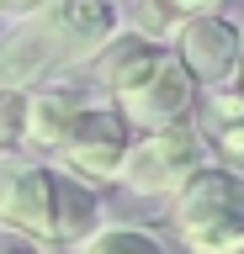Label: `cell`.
Masks as SVG:
<instances>
[{
	"label": "cell",
	"mask_w": 244,
	"mask_h": 254,
	"mask_svg": "<svg viewBox=\"0 0 244 254\" xmlns=\"http://www.w3.org/2000/svg\"><path fill=\"white\" fill-rule=\"evenodd\" d=\"M117 27V0H43L16 16V32L0 43V79L27 90L53 69H85Z\"/></svg>",
	"instance_id": "6da1fadb"
},
{
	"label": "cell",
	"mask_w": 244,
	"mask_h": 254,
	"mask_svg": "<svg viewBox=\"0 0 244 254\" xmlns=\"http://www.w3.org/2000/svg\"><path fill=\"white\" fill-rule=\"evenodd\" d=\"M170 228L186 254H244V170L207 159L170 196Z\"/></svg>",
	"instance_id": "7a4b0ae2"
},
{
	"label": "cell",
	"mask_w": 244,
	"mask_h": 254,
	"mask_svg": "<svg viewBox=\"0 0 244 254\" xmlns=\"http://www.w3.org/2000/svg\"><path fill=\"white\" fill-rule=\"evenodd\" d=\"M207 159H212L207 143H202V132L191 127V117H186V122L154 127V132H133L117 180H122L133 196H175V190L186 186V175H196Z\"/></svg>",
	"instance_id": "3957f363"
},
{
	"label": "cell",
	"mask_w": 244,
	"mask_h": 254,
	"mask_svg": "<svg viewBox=\"0 0 244 254\" xmlns=\"http://www.w3.org/2000/svg\"><path fill=\"white\" fill-rule=\"evenodd\" d=\"M128 143H133V127L122 122V111L106 101H85L80 117L69 122V132L59 138L53 159H59V170L80 175L90 186H112L117 170H122V159H128Z\"/></svg>",
	"instance_id": "277c9868"
},
{
	"label": "cell",
	"mask_w": 244,
	"mask_h": 254,
	"mask_svg": "<svg viewBox=\"0 0 244 254\" xmlns=\"http://www.w3.org/2000/svg\"><path fill=\"white\" fill-rule=\"evenodd\" d=\"M196 95H202V85L191 79V69L164 48L160 64H154L138 85H128L122 95H112V106L122 111V122H128L133 132H154V127L186 122L196 111Z\"/></svg>",
	"instance_id": "5b68a950"
},
{
	"label": "cell",
	"mask_w": 244,
	"mask_h": 254,
	"mask_svg": "<svg viewBox=\"0 0 244 254\" xmlns=\"http://www.w3.org/2000/svg\"><path fill=\"white\" fill-rule=\"evenodd\" d=\"M53 201H59V170L0 154V228L53 249Z\"/></svg>",
	"instance_id": "8992f818"
},
{
	"label": "cell",
	"mask_w": 244,
	"mask_h": 254,
	"mask_svg": "<svg viewBox=\"0 0 244 254\" xmlns=\"http://www.w3.org/2000/svg\"><path fill=\"white\" fill-rule=\"evenodd\" d=\"M164 48H170V53L191 69V79L202 85V90H212V85H228V79H234V69H239L244 27H239V21H228L223 11H202V16L175 21Z\"/></svg>",
	"instance_id": "52a82bcc"
},
{
	"label": "cell",
	"mask_w": 244,
	"mask_h": 254,
	"mask_svg": "<svg viewBox=\"0 0 244 254\" xmlns=\"http://www.w3.org/2000/svg\"><path fill=\"white\" fill-rule=\"evenodd\" d=\"M160 53H164V43H154L149 32H122L117 27L112 37L96 48V59L85 64V74H90V85H96L106 101H112V95H122L128 85H138V79L160 64Z\"/></svg>",
	"instance_id": "ba28073f"
},
{
	"label": "cell",
	"mask_w": 244,
	"mask_h": 254,
	"mask_svg": "<svg viewBox=\"0 0 244 254\" xmlns=\"http://www.w3.org/2000/svg\"><path fill=\"white\" fill-rule=\"evenodd\" d=\"M191 127L202 132V143H207V154L218 164L244 170V90L234 79L228 85H212L207 95H196Z\"/></svg>",
	"instance_id": "9c48e42d"
},
{
	"label": "cell",
	"mask_w": 244,
	"mask_h": 254,
	"mask_svg": "<svg viewBox=\"0 0 244 254\" xmlns=\"http://www.w3.org/2000/svg\"><path fill=\"white\" fill-rule=\"evenodd\" d=\"M90 95L80 85H43V90H27V117H21V143L37 148V154H53L59 138L69 132V122L80 117V106Z\"/></svg>",
	"instance_id": "30bf717a"
},
{
	"label": "cell",
	"mask_w": 244,
	"mask_h": 254,
	"mask_svg": "<svg viewBox=\"0 0 244 254\" xmlns=\"http://www.w3.org/2000/svg\"><path fill=\"white\" fill-rule=\"evenodd\" d=\"M75 254H164V244L144 228H128V222H101L90 238L75 244Z\"/></svg>",
	"instance_id": "8fae6325"
},
{
	"label": "cell",
	"mask_w": 244,
	"mask_h": 254,
	"mask_svg": "<svg viewBox=\"0 0 244 254\" xmlns=\"http://www.w3.org/2000/svg\"><path fill=\"white\" fill-rule=\"evenodd\" d=\"M21 117H27V90L0 79V154H11L21 143Z\"/></svg>",
	"instance_id": "7c38bea8"
},
{
	"label": "cell",
	"mask_w": 244,
	"mask_h": 254,
	"mask_svg": "<svg viewBox=\"0 0 244 254\" xmlns=\"http://www.w3.org/2000/svg\"><path fill=\"white\" fill-rule=\"evenodd\" d=\"M149 11L160 16V21H186V16H202V11H223V0H144Z\"/></svg>",
	"instance_id": "4fadbf2b"
},
{
	"label": "cell",
	"mask_w": 244,
	"mask_h": 254,
	"mask_svg": "<svg viewBox=\"0 0 244 254\" xmlns=\"http://www.w3.org/2000/svg\"><path fill=\"white\" fill-rule=\"evenodd\" d=\"M32 5H43V0H5V16H27Z\"/></svg>",
	"instance_id": "5bb4252c"
},
{
	"label": "cell",
	"mask_w": 244,
	"mask_h": 254,
	"mask_svg": "<svg viewBox=\"0 0 244 254\" xmlns=\"http://www.w3.org/2000/svg\"><path fill=\"white\" fill-rule=\"evenodd\" d=\"M0 254H37L32 244H16V238H0Z\"/></svg>",
	"instance_id": "9a60e30c"
},
{
	"label": "cell",
	"mask_w": 244,
	"mask_h": 254,
	"mask_svg": "<svg viewBox=\"0 0 244 254\" xmlns=\"http://www.w3.org/2000/svg\"><path fill=\"white\" fill-rule=\"evenodd\" d=\"M234 85L244 90V53H239V69H234Z\"/></svg>",
	"instance_id": "2e32d148"
},
{
	"label": "cell",
	"mask_w": 244,
	"mask_h": 254,
	"mask_svg": "<svg viewBox=\"0 0 244 254\" xmlns=\"http://www.w3.org/2000/svg\"><path fill=\"white\" fill-rule=\"evenodd\" d=\"M0 11H5V0H0Z\"/></svg>",
	"instance_id": "e0dca14e"
}]
</instances>
